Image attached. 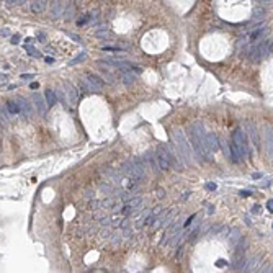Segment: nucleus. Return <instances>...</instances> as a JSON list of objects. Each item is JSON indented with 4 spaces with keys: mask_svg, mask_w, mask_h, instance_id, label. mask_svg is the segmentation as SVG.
Wrapping results in <instances>:
<instances>
[{
    "mask_svg": "<svg viewBox=\"0 0 273 273\" xmlns=\"http://www.w3.org/2000/svg\"><path fill=\"white\" fill-rule=\"evenodd\" d=\"M123 48H115V46H105L103 51H121Z\"/></svg>",
    "mask_w": 273,
    "mask_h": 273,
    "instance_id": "21",
    "label": "nucleus"
},
{
    "mask_svg": "<svg viewBox=\"0 0 273 273\" xmlns=\"http://www.w3.org/2000/svg\"><path fill=\"white\" fill-rule=\"evenodd\" d=\"M267 208H268L270 213H273V200H270V201L267 203Z\"/></svg>",
    "mask_w": 273,
    "mask_h": 273,
    "instance_id": "24",
    "label": "nucleus"
},
{
    "mask_svg": "<svg viewBox=\"0 0 273 273\" xmlns=\"http://www.w3.org/2000/svg\"><path fill=\"white\" fill-rule=\"evenodd\" d=\"M265 2H272V0H265Z\"/></svg>",
    "mask_w": 273,
    "mask_h": 273,
    "instance_id": "35",
    "label": "nucleus"
},
{
    "mask_svg": "<svg viewBox=\"0 0 273 273\" xmlns=\"http://www.w3.org/2000/svg\"><path fill=\"white\" fill-rule=\"evenodd\" d=\"M90 18H92V15H90V13L84 15V17H82V18H79L77 25H79V26H82V25H87V23H89V20H90Z\"/></svg>",
    "mask_w": 273,
    "mask_h": 273,
    "instance_id": "19",
    "label": "nucleus"
},
{
    "mask_svg": "<svg viewBox=\"0 0 273 273\" xmlns=\"http://www.w3.org/2000/svg\"><path fill=\"white\" fill-rule=\"evenodd\" d=\"M25 49H26V53H28L30 56H33V57H43V54L39 53V51H36L33 46H30V44H26Z\"/></svg>",
    "mask_w": 273,
    "mask_h": 273,
    "instance_id": "17",
    "label": "nucleus"
},
{
    "mask_svg": "<svg viewBox=\"0 0 273 273\" xmlns=\"http://www.w3.org/2000/svg\"><path fill=\"white\" fill-rule=\"evenodd\" d=\"M260 177H262V174H259V172H257V174H254V175H252V178H255V180H259Z\"/></svg>",
    "mask_w": 273,
    "mask_h": 273,
    "instance_id": "29",
    "label": "nucleus"
},
{
    "mask_svg": "<svg viewBox=\"0 0 273 273\" xmlns=\"http://www.w3.org/2000/svg\"><path fill=\"white\" fill-rule=\"evenodd\" d=\"M121 80H123L124 85H131L136 82L134 74H131V71H126V72H121Z\"/></svg>",
    "mask_w": 273,
    "mask_h": 273,
    "instance_id": "13",
    "label": "nucleus"
},
{
    "mask_svg": "<svg viewBox=\"0 0 273 273\" xmlns=\"http://www.w3.org/2000/svg\"><path fill=\"white\" fill-rule=\"evenodd\" d=\"M247 128H249V134H250L252 142H254V146H255L257 149H259V147H260V138H259V133H257V129H255V124L249 123Z\"/></svg>",
    "mask_w": 273,
    "mask_h": 273,
    "instance_id": "8",
    "label": "nucleus"
},
{
    "mask_svg": "<svg viewBox=\"0 0 273 273\" xmlns=\"http://www.w3.org/2000/svg\"><path fill=\"white\" fill-rule=\"evenodd\" d=\"M64 90H66V95H67L71 105H74V107H75V105L79 103V93H77V90H75V87L72 85L71 82H66Z\"/></svg>",
    "mask_w": 273,
    "mask_h": 273,
    "instance_id": "5",
    "label": "nucleus"
},
{
    "mask_svg": "<svg viewBox=\"0 0 273 273\" xmlns=\"http://www.w3.org/2000/svg\"><path fill=\"white\" fill-rule=\"evenodd\" d=\"M7 110L10 115H18V113H22V110H20V105H18L17 102H7Z\"/></svg>",
    "mask_w": 273,
    "mask_h": 273,
    "instance_id": "15",
    "label": "nucleus"
},
{
    "mask_svg": "<svg viewBox=\"0 0 273 273\" xmlns=\"http://www.w3.org/2000/svg\"><path fill=\"white\" fill-rule=\"evenodd\" d=\"M157 159H159V164L162 167V170H169L172 167V152H170V147L160 144L157 147Z\"/></svg>",
    "mask_w": 273,
    "mask_h": 273,
    "instance_id": "3",
    "label": "nucleus"
},
{
    "mask_svg": "<svg viewBox=\"0 0 273 273\" xmlns=\"http://www.w3.org/2000/svg\"><path fill=\"white\" fill-rule=\"evenodd\" d=\"M87 80H89L90 84L93 85V89H97V90H100V89L105 87V82H103L98 75H95V74H87Z\"/></svg>",
    "mask_w": 273,
    "mask_h": 273,
    "instance_id": "10",
    "label": "nucleus"
},
{
    "mask_svg": "<svg viewBox=\"0 0 273 273\" xmlns=\"http://www.w3.org/2000/svg\"><path fill=\"white\" fill-rule=\"evenodd\" d=\"M123 172L128 175L131 180H141L144 178V165L139 162V159H131L121 165Z\"/></svg>",
    "mask_w": 273,
    "mask_h": 273,
    "instance_id": "1",
    "label": "nucleus"
},
{
    "mask_svg": "<svg viewBox=\"0 0 273 273\" xmlns=\"http://www.w3.org/2000/svg\"><path fill=\"white\" fill-rule=\"evenodd\" d=\"M2 36H8V30H7V28L2 30Z\"/></svg>",
    "mask_w": 273,
    "mask_h": 273,
    "instance_id": "32",
    "label": "nucleus"
},
{
    "mask_svg": "<svg viewBox=\"0 0 273 273\" xmlns=\"http://www.w3.org/2000/svg\"><path fill=\"white\" fill-rule=\"evenodd\" d=\"M44 61H46L48 64H53V62H54V59H53V57H46V59H44Z\"/></svg>",
    "mask_w": 273,
    "mask_h": 273,
    "instance_id": "30",
    "label": "nucleus"
},
{
    "mask_svg": "<svg viewBox=\"0 0 273 273\" xmlns=\"http://www.w3.org/2000/svg\"><path fill=\"white\" fill-rule=\"evenodd\" d=\"M174 138H175V142H177L178 149H180V154H182V157H183V160L187 162V165H190V162H192V152H190V146H188L183 133H182V131H175Z\"/></svg>",
    "mask_w": 273,
    "mask_h": 273,
    "instance_id": "2",
    "label": "nucleus"
},
{
    "mask_svg": "<svg viewBox=\"0 0 273 273\" xmlns=\"http://www.w3.org/2000/svg\"><path fill=\"white\" fill-rule=\"evenodd\" d=\"M232 141L237 144V147L242 151V154H244L245 157H249L250 156V149H249V144H247V139H245V136H244V133L241 131V129H234L232 131Z\"/></svg>",
    "mask_w": 273,
    "mask_h": 273,
    "instance_id": "4",
    "label": "nucleus"
},
{
    "mask_svg": "<svg viewBox=\"0 0 273 273\" xmlns=\"http://www.w3.org/2000/svg\"><path fill=\"white\" fill-rule=\"evenodd\" d=\"M15 102L20 105V110H22V113L25 115L26 118H30V116H33V107H31V103L28 102V100H25V98H22V97H18Z\"/></svg>",
    "mask_w": 273,
    "mask_h": 273,
    "instance_id": "6",
    "label": "nucleus"
},
{
    "mask_svg": "<svg viewBox=\"0 0 273 273\" xmlns=\"http://www.w3.org/2000/svg\"><path fill=\"white\" fill-rule=\"evenodd\" d=\"M48 2L49 0H35L31 4V12H35V13H41V12H44L48 8Z\"/></svg>",
    "mask_w": 273,
    "mask_h": 273,
    "instance_id": "9",
    "label": "nucleus"
},
{
    "mask_svg": "<svg viewBox=\"0 0 273 273\" xmlns=\"http://www.w3.org/2000/svg\"><path fill=\"white\" fill-rule=\"evenodd\" d=\"M20 39H22V38H20V35H17V36H13V38H12V43L17 44V43H20Z\"/></svg>",
    "mask_w": 273,
    "mask_h": 273,
    "instance_id": "25",
    "label": "nucleus"
},
{
    "mask_svg": "<svg viewBox=\"0 0 273 273\" xmlns=\"http://www.w3.org/2000/svg\"><path fill=\"white\" fill-rule=\"evenodd\" d=\"M62 0H54V4H53V8H51V17L53 18H57L61 17V13H62Z\"/></svg>",
    "mask_w": 273,
    "mask_h": 273,
    "instance_id": "11",
    "label": "nucleus"
},
{
    "mask_svg": "<svg viewBox=\"0 0 273 273\" xmlns=\"http://www.w3.org/2000/svg\"><path fill=\"white\" fill-rule=\"evenodd\" d=\"M25 2H26V0H18L17 4H18V5H23V4H25Z\"/></svg>",
    "mask_w": 273,
    "mask_h": 273,
    "instance_id": "34",
    "label": "nucleus"
},
{
    "mask_svg": "<svg viewBox=\"0 0 273 273\" xmlns=\"http://www.w3.org/2000/svg\"><path fill=\"white\" fill-rule=\"evenodd\" d=\"M84 59H85V54H80V56H77V57H75L74 61H72L71 64H77V62H82V61H84Z\"/></svg>",
    "mask_w": 273,
    "mask_h": 273,
    "instance_id": "20",
    "label": "nucleus"
},
{
    "mask_svg": "<svg viewBox=\"0 0 273 273\" xmlns=\"http://www.w3.org/2000/svg\"><path fill=\"white\" fill-rule=\"evenodd\" d=\"M206 188H208V190H216L218 185L216 183H206Z\"/></svg>",
    "mask_w": 273,
    "mask_h": 273,
    "instance_id": "23",
    "label": "nucleus"
},
{
    "mask_svg": "<svg viewBox=\"0 0 273 273\" xmlns=\"http://www.w3.org/2000/svg\"><path fill=\"white\" fill-rule=\"evenodd\" d=\"M38 84H36V82H33V84H31V85H30V89H33V90H36V89H38Z\"/></svg>",
    "mask_w": 273,
    "mask_h": 273,
    "instance_id": "28",
    "label": "nucleus"
},
{
    "mask_svg": "<svg viewBox=\"0 0 273 273\" xmlns=\"http://www.w3.org/2000/svg\"><path fill=\"white\" fill-rule=\"evenodd\" d=\"M22 77H23V79H31V77H33V74H23Z\"/></svg>",
    "mask_w": 273,
    "mask_h": 273,
    "instance_id": "31",
    "label": "nucleus"
},
{
    "mask_svg": "<svg viewBox=\"0 0 273 273\" xmlns=\"http://www.w3.org/2000/svg\"><path fill=\"white\" fill-rule=\"evenodd\" d=\"M146 159H149L151 167H152L154 172H160V169H162V167H160V164H159V159H156L152 152H146Z\"/></svg>",
    "mask_w": 273,
    "mask_h": 273,
    "instance_id": "12",
    "label": "nucleus"
},
{
    "mask_svg": "<svg viewBox=\"0 0 273 273\" xmlns=\"http://www.w3.org/2000/svg\"><path fill=\"white\" fill-rule=\"evenodd\" d=\"M260 209H262V208H260L259 205H255V206H254V209H252V211H254V213H260Z\"/></svg>",
    "mask_w": 273,
    "mask_h": 273,
    "instance_id": "26",
    "label": "nucleus"
},
{
    "mask_svg": "<svg viewBox=\"0 0 273 273\" xmlns=\"http://www.w3.org/2000/svg\"><path fill=\"white\" fill-rule=\"evenodd\" d=\"M33 102H35V105H36V108H38V111L41 115H46V111H48V102H44L43 100V97H39V95H35L33 97Z\"/></svg>",
    "mask_w": 273,
    "mask_h": 273,
    "instance_id": "7",
    "label": "nucleus"
},
{
    "mask_svg": "<svg viewBox=\"0 0 273 273\" xmlns=\"http://www.w3.org/2000/svg\"><path fill=\"white\" fill-rule=\"evenodd\" d=\"M44 98H46V102H48V107H53L54 103H56V100H57V95H56V92H53L51 89H48L46 92H44Z\"/></svg>",
    "mask_w": 273,
    "mask_h": 273,
    "instance_id": "14",
    "label": "nucleus"
},
{
    "mask_svg": "<svg viewBox=\"0 0 273 273\" xmlns=\"http://www.w3.org/2000/svg\"><path fill=\"white\" fill-rule=\"evenodd\" d=\"M241 195H242V196H250L252 193H250V192H247V190H244V192H241Z\"/></svg>",
    "mask_w": 273,
    "mask_h": 273,
    "instance_id": "27",
    "label": "nucleus"
},
{
    "mask_svg": "<svg viewBox=\"0 0 273 273\" xmlns=\"http://www.w3.org/2000/svg\"><path fill=\"white\" fill-rule=\"evenodd\" d=\"M56 95H57V98H59L61 100V102H62V103H64V105H66V107H67V105H69V103H67V95H64V93H62V90H61V89H56Z\"/></svg>",
    "mask_w": 273,
    "mask_h": 273,
    "instance_id": "18",
    "label": "nucleus"
},
{
    "mask_svg": "<svg viewBox=\"0 0 273 273\" xmlns=\"http://www.w3.org/2000/svg\"><path fill=\"white\" fill-rule=\"evenodd\" d=\"M38 39H39V41H43V43H44V41H46V33L39 31V33H38Z\"/></svg>",
    "mask_w": 273,
    "mask_h": 273,
    "instance_id": "22",
    "label": "nucleus"
},
{
    "mask_svg": "<svg viewBox=\"0 0 273 273\" xmlns=\"http://www.w3.org/2000/svg\"><path fill=\"white\" fill-rule=\"evenodd\" d=\"M5 2H7V4H10V5H12V4H17L18 0H5Z\"/></svg>",
    "mask_w": 273,
    "mask_h": 273,
    "instance_id": "33",
    "label": "nucleus"
},
{
    "mask_svg": "<svg viewBox=\"0 0 273 273\" xmlns=\"http://www.w3.org/2000/svg\"><path fill=\"white\" fill-rule=\"evenodd\" d=\"M267 30L265 28H259V30H255V31H252V33H249V41H250V43H254V41H257V39L260 38V36L263 35V33H265Z\"/></svg>",
    "mask_w": 273,
    "mask_h": 273,
    "instance_id": "16",
    "label": "nucleus"
}]
</instances>
